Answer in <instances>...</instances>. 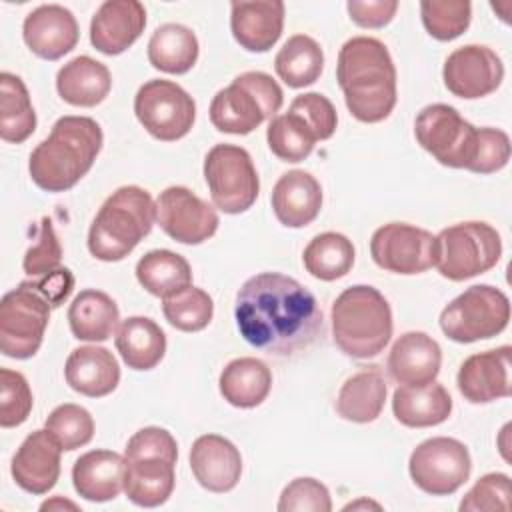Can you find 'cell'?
<instances>
[{
    "instance_id": "cell-1",
    "label": "cell",
    "mask_w": 512,
    "mask_h": 512,
    "mask_svg": "<svg viewBox=\"0 0 512 512\" xmlns=\"http://www.w3.org/2000/svg\"><path fill=\"white\" fill-rule=\"evenodd\" d=\"M234 316L248 344L276 356L310 348L324 330L316 296L282 272H260L248 278L236 294Z\"/></svg>"
},
{
    "instance_id": "cell-2",
    "label": "cell",
    "mask_w": 512,
    "mask_h": 512,
    "mask_svg": "<svg viewBox=\"0 0 512 512\" xmlns=\"http://www.w3.org/2000/svg\"><path fill=\"white\" fill-rule=\"evenodd\" d=\"M336 80L350 114L366 124L382 122L396 106V66L384 42L354 36L338 52Z\"/></svg>"
},
{
    "instance_id": "cell-3",
    "label": "cell",
    "mask_w": 512,
    "mask_h": 512,
    "mask_svg": "<svg viewBox=\"0 0 512 512\" xmlns=\"http://www.w3.org/2000/svg\"><path fill=\"white\" fill-rule=\"evenodd\" d=\"M102 128L90 116H62L32 150L28 172L46 192H66L92 168L102 148Z\"/></svg>"
},
{
    "instance_id": "cell-4",
    "label": "cell",
    "mask_w": 512,
    "mask_h": 512,
    "mask_svg": "<svg viewBox=\"0 0 512 512\" xmlns=\"http://www.w3.org/2000/svg\"><path fill=\"white\" fill-rule=\"evenodd\" d=\"M156 222V202L140 186H122L112 192L88 230V250L96 260L118 262L150 234Z\"/></svg>"
},
{
    "instance_id": "cell-5",
    "label": "cell",
    "mask_w": 512,
    "mask_h": 512,
    "mask_svg": "<svg viewBox=\"0 0 512 512\" xmlns=\"http://www.w3.org/2000/svg\"><path fill=\"white\" fill-rule=\"evenodd\" d=\"M392 328L390 304L374 286H350L332 304L334 342L346 356H378L390 342Z\"/></svg>"
},
{
    "instance_id": "cell-6",
    "label": "cell",
    "mask_w": 512,
    "mask_h": 512,
    "mask_svg": "<svg viewBox=\"0 0 512 512\" xmlns=\"http://www.w3.org/2000/svg\"><path fill=\"white\" fill-rule=\"evenodd\" d=\"M178 444L160 426L140 428L124 450V492L142 508L164 504L176 484Z\"/></svg>"
},
{
    "instance_id": "cell-7",
    "label": "cell",
    "mask_w": 512,
    "mask_h": 512,
    "mask_svg": "<svg viewBox=\"0 0 512 512\" xmlns=\"http://www.w3.org/2000/svg\"><path fill=\"white\" fill-rule=\"evenodd\" d=\"M284 94L266 72H242L210 102V122L226 134H250L282 108Z\"/></svg>"
},
{
    "instance_id": "cell-8",
    "label": "cell",
    "mask_w": 512,
    "mask_h": 512,
    "mask_svg": "<svg viewBox=\"0 0 512 512\" xmlns=\"http://www.w3.org/2000/svg\"><path fill=\"white\" fill-rule=\"evenodd\" d=\"M502 256V238L488 222H458L434 236V266L454 282L488 272Z\"/></svg>"
},
{
    "instance_id": "cell-9",
    "label": "cell",
    "mask_w": 512,
    "mask_h": 512,
    "mask_svg": "<svg viewBox=\"0 0 512 512\" xmlns=\"http://www.w3.org/2000/svg\"><path fill=\"white\" fill-rule=\"evenodd\" d=\"M510 320L508 296L490 284H474L440 312L442 332L460 344L494 338Z\"/></svg>"
},
{
    "instance_id": "cell-10",
    "label": "cell",
    "mask_w": 512,
    "mask_h": 512,
    "mask_svg": "<svg viewBox=\"0 0 512 512\" xmlns=\"http://www.w3.org/2000/svg\"><path fill=\"white\" fill-rule=\"evenodd\" d=\"M50 302L26 280L0 302V352L8 358H32L50 320Z\"/></svg>"
},
{
    "instance_id": "cell-11",
    "label": "cell",
    "mask_w": 512,
    "mask_h": 512,
    "mask_svg": "<svg viewBox=\"0 0 512 512\" xmlns=\"http://www.w3.org/2000/svg\"><path fill=\"white\" fill-rule=\"evenodd\" d=\"M204 180L214 206L226 214L246 212L260 192L254 162L236 144H216L208 150L204 158Z\"/></svg>"
},
{
    "instance_id": "cell-12",
    "label": "cell",
    "mask_w": 512,
    "mask_h": 512,
    "mask_svg": "<svg viewBox=\"0 0 512 512\" xmlns=\"http://www.w3.org/2000/svg\"><path fill=\"white\" fill-rule=\"evenodd\" d=\"M414 136L442 166L470 170L478 146V128L466 122L454 106L430 104L422 108L414 120Z\"/></svg>"
},
{
    "instance_id": "cell-13",
    "label": "cell",
    "mask_w": 512,
    "mask_h": 512,
    "mask_svg": "<svg viewBox=\"0 0 512 512\" xmlns=\"http://www.w3.org/2000/svg\"><path fill=\"white\" fill-rule=\"evenodd\" d=\"M134 114L150 136L162 142H174L192 130L196 102L176 82L152 78L138 88Z\"/></svg>"
},
{
    "instance_id": "cell-14",
    "label": "cell",
    "mask_w": 512,
    "mask_h": 512,
    "mask_svg": "<svg viewBox=\"0 0 512 512\" xmlns=\"http://www.w3.org/2000/svg\"><path fill=\"white\" fill-rule=\"evenodd\" d=\"M472 460L468 448L448 436H434L420 442L408 460L412 482L426 494H454L470 476Z\"/></svg>"
},
{
    "instance_id": "cell-15",
    "label": "cell",
    "mask_w": 512,
    "mask_h": 512,
    "mask_svg": "<svg viewBox=\"0 0 512 512\" xmlns=\"http://www.w3.org/2000/svg\"><path fill=\"white\" fill-rule=\"evenodd\" d=\"M370 254L376 266L394 274H420L434 266V236L406 222H390L374 230Z\"/></svg>"
},
{
    "instance_id": "cell-16",
    "label": "cell",
    "mask_w": 512,
    "mask_h": 512,
    "mask_svg": "<svg viewBox=\"0 0 512 512\" xmlns=\"http://www.w3.org/2000/svg\"><path fill=\"white\" fill-rule=\"evenodd\" d=\"M158 226L180 244H202L218 230L216 210L186 186H168L156 198Z\"/></svg>"
},
{
    "instance_id": "cell-17",
    "label": "cell",
    "mask_w": 512,
    "mask_h": 512,
    "mask_svg": "<svg viewBox=\"0 0 512 512\" xmlns=\"http://www.w3.org/2000/svg\"><path fill=\"white\" fill-rule=\"evenodd\" d=\"M442 80L448 92L458 98H482L502 84L504 64L492 48L466 44L448 54L442 68Z\"/></svg>"
},
{
    "instance_id": "cell-18",
    "label": "cell",
    "mask_w": 512,
    "mask_h": 512,
    "mask_svg": "<svg viewBox=\"0 0 512 512\" xmlns=\"http://www.w3.org/2000/svg\"><path fill=\"white\" fill-rule=\"evenodd\" d=\"M510 346L484 350L468 356L458 370L456 386L472 404H488L512 394Z\"/></svg>"
},
{
    "instance_id": "cell-19",
    "label": "cell",
    "mask_w": 512,
    "mask_h": 512,
    "mask_svg": "<svg viewBox=\"0 0 512 512\" xmlns=\"http://www.w3.org/2000/svg\"><path fill=\"white\" fill-rule=\"evenodd\" d=\"M60 454L62 446L48 428L34 430L24 438L12 458L10 472L14 482L24 492L46 494L58 482Z\"/></svg>"
},
{
    "instance_id": "cell-20",
    "label": "cell",
    "mask_w": 512,
    "mask_h": 512,
    "mask_svg": "<svg viewBox=\"0 0 512 512\" xmlns=\"http://www.w3.org/2000/svg\"><path fill=\"white\" fill-rule=\"evenodd\" d=\"M146 10L138 0H106L98 6L90 22L92 46L106 54L116 56L128 50L144 32Z\"/></svg>"
},
{
    "instance_id": "cell-21",
    "label": "cell",
    "mask_w": 512,
    "mask_h": 512,
    "mask_svg": "<svg viewBox=\"0 0 512 512\" xmlns=\"http://www.w3.org/2000/svg\"><path fill=\"white\" fill-rule=\"evenodd\" d=\"M26 46L44 60H58L78 44V22L60 4H42L28 12L22 24Z\"/></svg>"
},
{
    "instance_id": "cell-22",
    "label": "cell",
    "mask_w": 512,
    "mask_h": 512,
    "mask_svg": "<svg viewBox=\"0 0 512 512\" xmlns=\"http://www.w3.org/2000/svg\"><path fill=\"white\" fill-rule=\"evenodd\" d=\"M234 40L248 52H268L284 28V2L240 0L230 4Z\"/></svg>"
},
{
    "instance_id": "cell-23",
    "label": "cell",
    "mask_w": 512,
    "mask_h": 512,
    "mask_svg": "<svg viewBox=\"0 0 512 512\" xmlns=\"http://www.w3.org/2000/svg\"><path fill=\"white\" fill-rule=\"evenodd\" d=\"M190 468L202 488L230 492L240 480L242 456L228 438L204 434L190 448Z\"/></svg>"
},
{
    "instance_id": "cell-24",
    "label": "cell",
    "mask_w": 512,
    "mask_h": 512,
    "mask_svg": "<svg viewBox=\"0 0 512 512\" xmlns=\"http://www.w3.org/2000/svg\"><path fill=\"white\" fill-rule=\"evenodd\" d=\"M272 210L286 228H304L322 208V186L306 170H290L272 188Z\"/></svg>"
},
{
    "instance_id": "cell-25",
    "label": "cell",
    "mask_w": 512,
    "mask_h": 512,
    "mask_svg": "<svg viewBox=\"0 0 512 512\" xmlns=\"http://www.w3.org/2000/svg\"><path fill=\"white\" fill-rule=\"evenodd\" d=\"M442 364L438 342L426 332H406L390 348L388 372L398 384H428Z\"/></svg>"
},
{
    "instance_id": "cell-26",
    "label": "cell",
    "mask_w": 512,
    "mask_h": 512,
    "mask_svg": "<svg viewBox=\"0 0 512 512\" xmlns=\"http://www.w3.org/2000/svg\"><path fill=\"white\" fill-rule=\"evenodd\" d=\"M64 378L74 392L88 398H102L116 390L120 366L110 350L102 346H80L66 358Z\"/></svg>"
},
{
    "instance_id": "cell-27",
    "label": "cell",
    "mask_w": 512,
    "mask_h": 512,
    "mask_svg": "<svg viewBox=\"0 0 512 512\" xmlns=\"http://www.w3.org/2000/svg\"><path fill=\"white\" fill-rule=\"evenodd\" d=\"M74 490L90 502L114 500L124 490V456L114 450H90L72 466Z\"/></svg>"
},
{
    "instance_id": "cell-28",
    "label": "cell",
    "mask_w": 512,
    "mask_h": 512,
    "mask_svg": "<svg viewBox=\"0 0 512 512\" xmlns=\"http://www.w3.org/2000/svg\"><path fill=\"white\" fill-rule=\"evenodd\" d=\"M392 412L396 420L408 428L438 426L452 412V396L440 382L402 384L394 390Z\"/></svg>"
},
{
    "instance_id": "cell-29",
    "label": "cell",
    "mask_w": 512,
    "mask_h": 512,
    "mask_svg": "<svg viewBox=\"0 0 512 512\" xmlns=\"http://www.w3.org/2000/svg\"><path fill=\"white\" fill-rule=\"evenodd\" d=\"M110 88V70L90 56L72 58L56 74L58 94L64 102L72 106L92 108L108 96Z\"/></svg>"
},
{
    "instance_id": "cell-30",
    "label": "cell",
    "mask_w": 512,
    "mask_h": 512,
    "mask_svg": "<svg viewBox=\"0 0 512 512\" xmlns=\"http://www.w3.org/2000/svg\"><path fill=\"white\" fill-rule=\"evenodd\" d=\"M116 350L132 370H152L166 352V334L146 316H130L120 322L114 336Z\"/></svg>"
},
{
    "instance_id": "cell-31",
    "label": "cell",
    "mask_w": 512,
    "mask_h": 512,
    "mask_svg": "<svg viewBox=\"0 0 512 512\" xmlns=\"http://www.w3.org/2000/svg\"><path fill=\"white\" fill-rule=\"evenodd\" d=\"M218 386L228 404L236 408H254L270 394L272 372L258 358H234L220 372Z\"/></svg>"
},
{
    "instance_id": "cell-32",
    "label": "cell",
    "mask_w": 512,
    "mask_h": 512,
    "mask_svg": "<svg viewBox=\"0 0 512 512\" xmlns=\"http://www.w3.org/2000/svg\"><path fill=\"white\" fill-rule=\"evenodd\" d=\"M118 304L102 290H82L68 308V322L74 338L104 342L118 330Z\"/></svg>"
},
{
    "instance_id": "cell-33",
    "label": "cell",
    "mask_w": 512,
    "mask_h": 512,
    "mask_svg": "<svg viewBox=\"0 0 512 512\" xmlns=\"http://www.w3.org/2000/svg\"><path fill=\"white\" fill-rule=\"evenodd\" d=\"M386 402V380L378 368H366L344 380L336 412L350 422L366 424L380 416Z\"/></svg>"
},
{
    "instance_id": "cell-34",
    "label": "cell",
    "mask_w": 512,
    "mask_h": 512,
    "mask_svg": "<svg viewBox=\"0 0 512 512\" xmlns=\"http://www.w3.org/2000/svg\"><path fill=\"white\" fill-rule=\"evenodd\" d=\"M198 38L182 24H162L148 40V62L168 74H186L198 60Z\"/></svg>"
},
{
    "instance_id": "cell-35",
    "label": "cell",
    "mask_w": 512,
    "mask_h": 512,
    "mask_svg": "<svg viewBox=\"0 0 512 512\" xmlns=\"http://www.w3.org/2000/svg\"><path fill=\"white\" fill-rule=\"evenodd\" d=\"M136 278L146 292L164 300L192 286V268L172 250H150L138 260Z\"/></svg>"
},
{
    "instance_id": "cell-36",
    "label": "cell",
    "mask_w": 512,
    "mask_h": 512,
    "mask_svg": "<svg viewBox=\"0 0 512 512\" xmlns=\"http://www.w3.org/2000/svg\"><path fill=\"white\" fill-rule=\"evenodd\" d=\"M278 78L290 88H304L314 84L324 70V52L320 44L306 36L294 34L278 50L274 58Z\"/></svg>"
},
{
    "instance_id": "cell-37",
    "label": "cell",
    "mask_w": 512,
    "mask_h": 512,
    "mask_svg": "<svg viewBox=\"0 0 512 512\" xmlns=\"http://www.w3.org/2000/svg\"><path fill=\"white\" fill-rule=\"evenodd\" d=\"M36 130V112L20 76L0 74V138L20 144Z\"/></svg>"
},
{
    "instance_id": "cell-38",
    "label": "cell",
    "mask_w": 512,
    "mask_h": 512,
    "mask_svg": "<svg viewBox=\"0 0 512 512\" xmlns=\"http://www.w3.org/2000/svg\"><path fill=\"white\" fill-rule=\"evenodd\" d=\"M354 244L340 232H322L304 248L302 262L308 274L332 282L346 276L354 266Z\"/></svg>"
},
{
    "instance_id": "cell-39",
    "label": "cell",
    "mask_w": 512,
    "mask_h": 512,
    "mask_svg": "<svg viewBox=\"0 0 512 512\" xmlns=\"http://www.w3.org/2000/svg\"><path fill=\"white\" fill-rule=\"evenodd\" d=\"M266 140L274 156L284 162H300L310 156L316 136L302 118L292 112L276 114L266 130Z\"/></svg>"
},
{
    "instance_id": "cell-40",
    "label": "cell",
    "mask_w": 512,
    "mask_h": 512,
    "mask_svg": "<svg viewBox=\"0 0 512 512\" xmlns=\"http://www.w3.org/2000/svg\"><path fill=\"white\" fill-rule=\"evenodd\" d=\"M166 320L182 332L204 330L214 314V302L202 288L188 286L162 302Z\"/></svg>"
},
{
    "instance_id": "cell-41",
    "label": "cell",
    "mask_w": 512,
    "mask_h": 512,
    "mask_svg": "<svg viewBox=\"0 0 512 512\" xmlns=\"http://www.w3.org/2000/svg\"><path fill=\"white\" fill-rule=\"evenodd\" d=\"M420 16L432 38L448 42L458 38L470 26L472 4L468 0H422Z\"/></svg>"
},
{
    "instance_id": "cell-42",
    "label": "cell",
    "mask_w": 512,
    "mask_h": 512,
    "mask_svg": "<svg viewBox=\"0 0 512 512\" xmlns=\"http://www.w3.org/2000/svg\"><path fill=\"white\" fill-rule=\"evenodd\" d=\"M44 428H48L54 438L60 442L62 450H76L88 444L94 436V418L92 414L78 404H60L48 418Z\"/></svg>"
},
{
    "instance_id": "cell-43",
    "label": "cell",
    "mask_w": 512,
    "mask_h": 512,
    "mask_svg": "<svg viewBox=\"0 0 512 512\" xmlns=\"http://www.w3.org/2000/svg\"><path fill=\"white\" fill-rule=\"evenodd\" d=\"M32 390L28 380L10 368L0 370V426L14 428L26 422L32 412Z\"/></svg>"
},
{
    "instance_id": "cell-44",
    "label": "cell",
    "mask_w": 512,
    "mask_h": 512,
    "mask_svg": "<svg viewBox=\"0 0 512 512\" xmlns=\"http://www.w3.org/2000/svg\"><path fill=\"white\" fill-rule=\"evenodd\" d=\"M510 478L502 472L484 474L462 498L460 512L510 510Z\"/></svg>"
},
{
    "instance_id": "cell-45",
    "label": "cell",
    "mask_w": 512,
    "mask_h": 512,
    "mask_svg": "<svg viewBox=\"0 0 512 512\" xmlns=\"http://www.w3.org/2000/svg\"><path fill=\"white\" fill-rule=\"evenodd\" d=\"M280 512H330L332 500L328 488L310 476L294 478L280 494Z\"/></svg>"
},
{
    "instance_id": "cell-46",
    "label": "cell",
    "mask_w": 512,
    "mask_h": 512,
    "mask_svg": "<svg viewBox=\"0 0 512 512\" xmlns=\"http://www.w3.org/2000/svg\"><path fill=\"white\" fill-rule=\"evenodd\" d=\"M298 118L306 122V126L312 130L316 140H328L336 132L338 116L334 104L318 92H306L292 100L290 110Z\"/></svg>"
},
{
    "instance_id": "cell-47",
    "label": "cell",
    "mask_w": 512,
    "mask_h": 512,
    "mask_svg": "<svg viewBox=\"0 0 512 512\" xmlns=\"http://www.w3.org/2000/svg\"><path fill=\"white\" fill-rule=\"evenodd\" d=\"M60 260H62L60 240L54 232L52 222L48 218H42L36 242L26 250L22 268L28 276L36 278V276H42V274H48V272L60 268Z\"/></svg>"
},
{
    "instance_id": "cell-48",
    "label": "cell",
    "mask_w": 512,
    "mask_h": 512,
    "mask_svg": "<svg viewBox=\"0 0 512 512\" xmlns=\"http://www.w3.org/2000/svg\"><path fill=\"white\" fill-rule=\"evenodd\" d=\"M510 160V138L500 128H478V146L476 156L470 166V172L492 174L502 170Z\"/></svg>"
},
{
    "instance_id": "cell-49",
    "label": "cell",
    "mask_w": 512,
    "mask_h": 512,
    "mask_svg": "<svg viewBox=\"0 0 512 512\" xmlns=\"http://www.w3.org/2000/svg\"><path fill=\"white\" fill-rule=\"evenodd\" d=\"M350 20L362 28H382L390 24L398 10L396 0H350L346 4Z\"/></svg>"
},
{
    "instance_id": "cell-50",
    "label": "cell",
    "mask_w": 512,
    "mask_h": 512,
    "mask_svg": "<svg viewBox=\"0 0 512 512\" xmlns=\"http://www.w3.org/2000/svg\"><path fill=\"white\" fill-rule=\"evenodd\" d=\"M28 282L50 302L52 308L62 306L74 288V276L68 268H56L48 274L28 280Z\"/></svg>"
},
{
    "instance_id": "cell-51",
    "label": "cell",
    "mask_w": 512,
    "mask_h": 512,
    "mask_svg": "<svg viewBox=\"0 0 512 512\" xmlns=\"http://www.w3.org/2000/svg\"><path fill=\"white\" fill-rule=\"evenodd\" d=\"M62 508H70V510H78V506L70 500H64L60 496H54L52 500H46L40 504V510H62Z\"/></svg>"
},
{
    "instance_id": "cell-52",
    "label": "cell",
    "mask_w": 512,
    "mask_h": 512,
    "mask_svg": "<svg viewBox=\"0 0 512 512\" xmlns=\"http://www.w3.org/2000/svg\"><path fill=\"white\" fill-rule=\"evenodd\" d=\"M358 508H376L380 510V504L372 502V500H358V502H350L344 506V510H358Z\"/></svg>"
}]
</instances>
